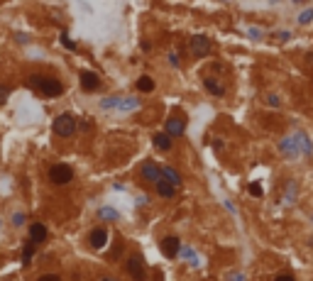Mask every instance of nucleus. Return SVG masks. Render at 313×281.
Masks as SVG:
<instances>
[{"label": "nucleus", "instance_id": "obj_7", "mask_svg": "<svg viewBox=\"0 0 313 281\" xmlns=\"http://www.w3.org/2000/svg\"><path fill=\"white\" fill-rule=\"evenodd\" d=\"M184 130H186V120H184V117H176V115L169 117V120H167V125H164V132L169 135L171 140H174V137H181V135H184Z\"/></svg>", "mask_w": 313, "mask_h": 281}, {"label": "nucleus", "instance_id": "obj_18", "mask_svg": "<svg viewBox=\"0 0 313 281\" xmlns=\"http://www.w3.org/2000/svg\"><path fill=\"white\" fill-rule=\"evenodd\" d=\"M137 108H140V100H137V98H122V103H120L117 110L130 112V110H137Z\"/></svg>", "mask_w": 313, "mask_h": 281}, {"label": "nucleus", "instance_id": "obj_17", "mask_svg": "<svg viewBox=\"0 0 313 281\" xmlns=\"http://www.w3.org/2000/svg\"><path fill=\"white\" fill-rule=\"evenodd\" d=\"M135 86H137V91H142V93H152V91H154V81H152L149 76H140Z\"/></svg>", "mask_w": 313, "mask_h": 281}, {"label": "nucleus", "instance_id": "obj_11", "mask_svg": "<svg viewBox=\"0 0 313 281\" xmlns=\"http://www.w3.org/2000/svg\"><path fill=\"white\" fill-rule=\"evenodd\" d=\"M44 240H47V225H42V223L29 225V242L39 245V242H44Z\"/></svg>", "mask_w": 313, "mask_h": 281}, {"label": "nucleus", "instance_id": "obj_6", "mask_svg": "<svg viewBox=\"0 0 313 281\" xmlns=\"http://www.w3.org/2000/svg\"><path fill=\"white\" fill-rule=\"evenodd\" d=\"M210 49H213V44H210L208 37H203V34H194L191 37V54L194 56H206Z\"/></svg>", "mask_w": 313, "mask_h": 281}, {"label": "nucleus", "instance_id": "obj_5", "mask_svg": "<svg viewBox=\"0 0 313 281\" xmlns=\"http://www.w3.org/2000/svg\"><path fill=\"white\" fill-rule=\"evenodd\" d=\"M140 176H142L144 181H149V184H159V181H164V179H162V167L154 164V162H144L142 169H140Z\"/></svg>", "mask_w": 313, "mask_h": 281}, {"label": "nucleus", "instance_id": "obj_8", "mask_svg": "<svg viewBox=\"0 0 313 281\" xmlns=\"http://www.w3.org/2000/svg\"><path fill=\"white\" fill-rule=\"evenodd\" d=\"M125 269H127V274L132 277V279H137V281H142L144 279V262H142V257H130L127 259V264H125Z\"/></svg>", "mask_w": 313, "mask_h": 281}, {"label": "nucleus", "instance_id": "obj_13", "mask_svg": "<svg viewBox=\"0 0 313 281\" xmlns=\"http://www.w3.org/2000/svg\"><path fill=\"white\" fill-rule=\"evenodd\" d=\"M162 179L169 181L171 186H181V174L174 167H162Z\"/></svg>", "mask_w": 313, "mask_h": 281}, {"label": "nucleus", "instance_id": "obj_2", "mask_svg": "<svg viewBox=\"0 0 313 281\" xmlns=\"http://www.w3.org/2000/svg\"><path fill=\"white\" fill-rule=\"evenodd\" d=\"M71 179H74V169L69 167V164H54V167H49V181L52 184L64 186V184H71Z\"/></svg>", "mask_w": 313, "mask_h": 281}, {"label": "nucleus", "instance_id": "obj_25", "mask_svg": "<svg viewBox=\"0 0 313 281\" xmlns=\"http://www.w3.org/2000/svg\"><path fill=\"white\" fill-rule=\"evenodd\" d=\"M61 42H64V47H69V49H74V42H71L69 37H61Z\"/></svg>", "mask_w": 313, "mask_h": 281}, {"label": "nucleus", "instance_id": "obj_9", "mask_svg": "<svg viewBox=\"0 0 313 281\" xmlns=\"http://www.w3.org/2000/svg\"><path fill=\"white\" fill-rule=\"evenodd\" d=\"M179 252H181V242H179L176 235H169V237L162 240V254H164V257L174 259V257H179Z\"/></svg>", "mask_w": 313, "mask_h": 281}, {"label": "nucleus", "instance_id": "obj_26", "mask_svg": "<svg viewBox=\"0 0 313 281\" xmlns=\"http://www.w3.org/2000/svg\"><path fill=\"white\" fill-rule=\"evenodd\" d=\"M101 281H115V279H108V277H105V279H101Z\"/></svg>", "mask_w": 313, "mask_h": 281}, {"label": "nucleus", "instance_id": "obj_22", "mask_svg": "<svg viewBox=\"0 0 313 281\" xmlns=\"http://www.w3.org/2000/svg\"><path fill=\"white\" fill-rule=\"evenodd\" d=\"M37 281H61V277L59 274H42Z\"/></svg>", "mask_w": 313, "mask_h": 281}, {"label": "nucleus", "instance_id": "obj_23", "mask_svg": "<svg viewBox=\"0 0 313 281\" xmlns=\"http://www.w3.org/2000/svg\"><path fill=\"white\" fill-rule=\"evenodd\" d=\"M7 95H10V91H7L5 86H0V105H2V103L7 100Z\"/></svg>", "mask_w": 313, "mask_h": 281}, {"label": "nucleus", "instance_id": "obj_21", "mask_svg": "<svg viewBox=\"0 0 313 281\" xmlns=\"http://www.w3.org/2000/svg\"><path fill=\"white\" fill-rule=\"evenodd\" d=\"M22 223H25V213H15V215H12V225L20 227Z\"/></svg>", "mask_w": 313, "mask_h": 281}, {"label": "nucleus", "instance_id": "obj_10", "mask_svg": "<svg viewBox=\"0 0 313 281\" xmlns=\"http://www.w3.org/2000/svg\"><path fill=\"white\" fill-rule=\"evenodd\" d=\"M81 86H84L86 93H93V91H98V86H101L98 74H93V71H84V74H81Z\"/></svg>", "mask_w": 313, "mask_h": 281}, {"label": "nucleus", "instance_id": "obj_15", "mask_svg": "<svg viewBox=\"0 0 313 281\" xmlns=\"http://www.w3.org/2000/svg\"><path fill=\"white\" fill-rule=\"evenodd\" d=\"M98 218H101V220H110V223H115V220H120V213L113 210L110 205H105V208H98Z\"/></svg>", "mask_w": 313, "mask_h": 281}, {"label": "nucleus", "instance_id": "obj_4", "mask_svg": "<svg viewBox=\"0 0 313 281\" xmlns=\"http://www.w3.org/2000/svg\"><path fill=\"white\" fill-rule=\"evenodd\" d=\"M88 245L98 252V250H103L105 245H108V227H103V225H98V227H93V232L88 235Z\"/></svg>", "mask_w": 313, "mask_h": 281}, {"label": "nucleus", "instance_id": "obj_1", "mask_svg": "<svg viewBox=\"0 0 313 281\" xmlns=\"http://www.w3.org/2000/svg\"><path fill=\"white\" fill-rule=\"evenodd\" d=\"M29 86L32 88H37L42 95H47V98H59L61 93H64V86L61 81L57 79H42V76H29Z\"/></svg>", "mask_w": 313, "mask_h": 281}, {"label": "nucleus", "instance_id": "obj_24", "mask_svg": "<svg viewBox=\"0 0 313 281\" xmlns=\"http://www.w3.org/2000/svg\"><path fill=\"white\" fill-rule=\"evenodd\" d=\"M274 281H296V279H294L291 274H277V279Z\"/></svg>", "mask_w": 313, "mask_h": 281}, {"label": "nucleus", "instance_id": "obj_3", "mask_svg": "<svg viewBox=\"0 0 313 281\" xmlns=\"http://www.w3.org/2000/svg\"><path fill=\"white\" fill-rule=\"evenodd\" d=\"M54 132H57L59 137H71L74 132H76V120H74V115H59L57 120H54Z\"/></svg>", "mask_w": 313, "mask_h": 281}, {"label": "nucleus", "instance_id": "obj_14", "mask_svg": "<svg viewBox=\"0 0 313 281\" xmlns=\"http://www.w3.org/2000/svg\"><path fill=\"white\" fill-rule=\"evenodd\" d=\"M154 186H157V196H162V198L176 196V186H171L169 181H159V184H154Z\"/></svg>", "mask_w": 313, "mask_h": 281}, {"label": "nucleus", "instance_id": "obj_20", "mask_svg": "<svg viewBox=\"0 0 313 281\" xmlns=\"http://www.w3.org/2000/svg\"><path fill=\"white\" fill-rule=\"evenodd\" d=\"M250 196H255V198L262 196V186L259 184H250Z\"/></svg>", "mask_w": 313, "mask_h": 281}, {"label": "nucleus", "instance_id": "obj_19", "mask_svg": "<svg viewBox=\"0 0 313 281\" xmlns=\"http://www.w3.org/2000/svg\"><path fill=\"white\" fill-rule=\"evenodd\" d=\"M32 254H34V242H25V250H22V259H25V264H29Z\"/></svg>", "mask_w": 313, "mask_h": 281}, {"label": "nucleus", "instance_id": "obj_12", "mask_svg": "<svg viewBox=\"0 0 313 281\" xmlns=\"http://www.w3.org/2000/svg\"><path fill=\"white\" fill-rule=\"evenodd\" d=\"M152 144L159 149V152H169L171 149V137L167 132H157L154 137H152Z\"/></svg>", "mask_w": 313, "mask_h": 281}, {"label": "nucleus", "instance_id": "obj_16", "mask_svg": "<svg viewBox=\"0 0 313 281\" xmlns=\"http://www.w3.org/2000/svg\"><path fill=\"white\" fill-rule=\"evenodd\" d=\"M203 86H206V91H208L210 95H223V93H225V88L218 84V81H213V79H206Z\"/></svg>", "mask_w": 313, "mask_h": 281}]
</instances>
